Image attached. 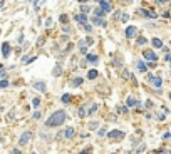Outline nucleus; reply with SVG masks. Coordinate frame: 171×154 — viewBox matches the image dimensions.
Segmentation results:
<instances>
[{"mask_svg":"<svg viewBox=\"0 0 171 154\" xmlns=\"http://www.w3.org/2000/svg\"><path fill=\"white\" fill-rule=\"evenodd\" d=\"M60 101H62L64 104H67V102H71V94H64V96L60 97Z\"/></svg>","mask_w":171,"mask_h":154,"instance_id":"19","label":"nucleus"},{"mask_svg":"<svg viewBox=\"0 0 171 154\" xmlns=\"http://www.w3.org/2000/svg\"><path fill=\"white\" fill-rule=\"evenodd\" d=\"M86 2H87V0H79V3H86Z\"/></svg>","mask_w":171,"mask_h":154,"instance_id":"34","label":"nucleus"},{"mask_svg":"<svg viewBox=\"0 0 171 154\" xmlns=\"http://www.w3.org/2000/svg\"><path fill=\"white\" fill-rule=\"evenodd\" d=\"M0 69H2V66H0Z\"/></svg>","mask_w":171,"mask_h":154,"instance_id":"38","label":"nucleus"},{"mask_svg":"<svg viewBox=\"0 0 171 154\" xmlns=\"http://www.w3.org/2000/svg\"><path fill=\"white\" fill-rule=\"evenodd\" d=\"M142 57L146 59V60H149V62H156L158 55H156L153 50H144V52H142Z\"/></svg>","mask_w":171,"mask_h":154,"instance_id":"4","label":"nucleus"},{"mask_svg":"<svg viewBox=\"0 0 171 154\" xmlns=\"http://www.w3.org/2000/svg\"><path fill=\"white\" fill-rule=\"evenodd\" d=\"M84 29H86V32H92V27H91V25H86Z\"/></svg>","mask_w":171,"mask_h":154,"instance_id":"31","label":"nucleus"},{"mask_svg":"<svg viewBox=\"0 0 171 154\" xmlns=\"http://www.w3.org/2000/svg\"><path fill=\"white\" fill-rule=\"evenodd\" d=\"M66 119H67L66 111H56V112L47 119L45 126H47V127H57V126H60L62 122H66Z\"/></svg>","mask_w":171,"mask_h":154,"instance_id":"1","label":"nucleus"},{"mask_svg":"<svg viewBox=\"0 0 171 154\" xmlns=\"http://www.w3.org/2000/svg\"><path fill=\"white\" fill-rule=\"evenodd\" d=\"M74 19H76L77 24H84V25H87V17H86L84 14H77Z\"/></svg>","mask_w":171,"mask_h":154,"instance_id":"11","label":"nucleus"},{"mask_svg":"<svg viewBox=\"0 0 171 154\" xmlns=\"http://www.w3.org/2000/svg\"><path fill=\"white\" fill-rule=\"evenodd\" d=\"M87 77H89V79H96V77H97V70H96V69H91L89 74H87Z\"/></svg>","mask_w":171,"mask_h":154,"instance_id":"16","label":"nucleus"},{"mask_svg":"<svg viewBox=\"0 0 171 154\" xmlns=\"http://www.w3.org/2000/svg\"><path fill=\"white\" fill-rule=\"evenodd\" d=\"M124 3H129V2H131V0H123Z\"/></svg>","mask_w":171,"mask_h":154,"instance_id":"36","label":"nucleus"},{"mask_svg":"<svg viewBox=\"0 0 171 154\" xmlns=\"http://www.w3.org/2000/svg\"><path fill=\"white\" fill-rule=\"evenodd\" d=\"M139 14H141L142 17H148V19H156V12H153V10H146V9H139L138 10Z\"/></svg>","mask_w":171,"mask_h":154,"instance_id":"7","label":"nucleus"},{"mask_svg":"<svg viewBox=\"0 0 171 154\" xmlns=\"http://www.w3.org/2000/svg\"><path fill=\"white\" fill-rule=\"evenodd\" d=\"M153 45L158 49V47H163V42L159 40V38H153Z\"/></svg>","mask_w":171,"mask_h":154,"instance_id":"17","label":"nucleus"},{"mask_svg":"<svg viewBox=\"0 0 171 154\" xmlns=\"http://www.w3.org/2000/svg\"><path fill=\"white\" fill-rule=\"evenodd\" d=\"M101 9L104 12H109V10H113V5H111L109 0H101Z\"/></svg>","mask_w":171,"mask_h":154,"instance_id":"10","label":"nucleus"},{"mask_svg":"<svg viewBox=\"0 0 171 154\" xmlns=\"http://www.w3.org/2000/svg\"><path fill=\"white\" fill-rule=\"evenodd\" d=\"M128 19H129V15H128V14H124L123 17H121V20H123V22H128Z\"/></svg>","mask_w":171,"mask_h":154,"instance_id":"29","label":"nucleus"},{"mask_svg":"<svg viewBox=\"0 0 171 154\" xmlns=\"http://www.w3.org/2000/svg\"><path fill=\"white\" fill-rule=\"evenodd\" d=\"M77 114H79V117H84V116H86V111H84V107H81V109L77 111Z\"/></svg>","mask_w":171,"mask_h":154,"instance_id":"23","label":"nucleus"},{"mask_svg":"<svg viewBox=\"0 0 171 154\" xmlns=\"http://www.w3.org/2000/svg\"><path fill=\"white\" fill-rule=\"evenodd\" d=\"M166 59H168V60H170V62H171V55H166Z\"/></svg>","mask_w":171,"mask_h":154,"instance_id":"35","label":"nucleus"},{"mask_svg":"<svg viewBox=\"0 0 171 154\" xmlns=\"http://www.w3.org/2000/svg\"><path fill=\"white\" fill-rule=\"evenodd\" d=\"M81 84H82V77H76V79L71 82V86L72 87H77V86H81Z\"/></svg>","mask_w":171,"mask_h":154,"instance_id":"13","label":"nucleus"},{"mask_svg":"<svg viewBox=\"0 0 171 154\" xmlns=\"http://www.w3.org/2000/svg\"><path fill=\"white\" fill-rule=\"evenodd\" d=\"M91 44H92V40H91V38H84V40H81V42H79V52L87 55V45H91Z\"/></svg>","mask_w":171,"mask_h":154,"instance_id":"2","label":"nucleus"},{"mask_svg":"<svg viewBox=\"0 0 171 154\" xmlns=\"http://www.w3.org/2000/svg\"><path fill=\"white\" fill-rule=\"evenodd\" d=\"M123 137H124L123 131H111V132H109V139H113V141H116V139H123Z\"/></svg>","mask_w":171,"mask_h":154,"instance_id":"9","label":"nucleus"},{"mask_svg":"<svg viewBox=\"0 0 171 154\" xmlns=\"http://www.w3.org/2000/svg\"><path fill=\"white\" fill-rule=\"evenodd\" d=\"M106 134V129H99V136H104Z\"/></svg>","mask_w":171,"mask_h":154,"instance_id":"32","label":"nucleus"},{"mask_svg":"<svg viewBox=\"0 0 171 154\" xmlns=\"http://www.w3.org/2000/svg\"><path fill=\"white\" fill-rule=\"evenodd\" d=\"M34 87H35V89H39V91H42V92L45 91V84H42V82H35V84H34Z\"/></svg>","mask_w":171,"mask_h":154,"instance_id":"15","label":"nucleus"},{"mask_svg":"<svg viewBox=\"0 0 171 154\" xmlns=\"http://www.w3.org/2000/svg\"><path fill=\"white\" fill-rule=\"evenodd\" d=\"M30 137H32V132H30V131L24 132V134L20 136V139H19V144H20V146H25L29 141H30Z\"/></svg>","mask_w":171,"mask_h":154,"instance_id":"6","label":"nucleus"},{"mask_svg":"<svg viewBox=\"0 0 171 154\" xmlns=\"http://www.w3.org/2000/svg\"><path fill=\"white\" fill-rule=\"evenodd\" d=\"M67 15H60V22H62V24H67Z\"/></svg>","mask_w":171,"mask_h":154,"instance_id":"28","label":"nucleus"},{"mask_svg":"<svg viewBox=\"0 0 171 154\" xmlns=\"http://www.w3.org/2000/svg\"><path fill=\"white\" fill-rule=\"evenodd\" d=\"M3 87H9V80L7 79H0V89H3Z\"/></svg>","mask_w":171,"mask_h":154,"instance_id":"21","label":"nucleus"},{"mask_svg":"<svg viewBox=\"0 0 171 154\" xmlns=\"http://www.w3.org/2000/svg\"><path fill=\"white\" fill-rule=\"evenodd\" d=\"M2 54H3V57H9V54H10V45H9V42H5V44L2 45Z\"/></svg>","mask_w":171,"mask_h":154,"instance_id":"12","label":"nucleus"},{"mask_svg":"<svg viewBox=\"0 0 171 154\" xmlns=\"http://www.w3.org/2000/svg\"><path fill=\"white\" fill-rule=\"evenodd\" d=\"M60 72H62V70H60V67L57 66V67H56V70H54V76H60Z\"/></svg>","mask_w":171,"mask_h":154,"instance_id":"27","label":"nucleus"},{"mask_svg":"<svg viewBox=\"0 0 171 154\" xmlns=\"http://www.w3.org/2000/svg\"><path fill=\"white\" fill-rule=\"evenodd\" d=\"M148 80H149L154 87H161L163 86V79H161V77H154V76L149 74V76H148Z\"/></svg>","mask_w":171,"mask_h":154,"instance_id":"5","label":"nucleus"},{"mask_svg":"<svg viewBox=\"0 0 171 154\" xmlns=\"http://www.w3.org/2000/svg\"><path fill=\"white\" fill-rule=\"evenodd\" d=\"M89 127H91V129H97V122H91Z\"/></svg>","mask_w":171,"mask_h":154,"instance_id":"30","label":"nucleus"},{"mask_svg":"<svg viewBox=\"0 0 171 154\" xmlns=\"http://www.w3.org/2000/svg\"><path fill=\"white\" fill-rule=\"evenodd\" d=\"M138 44H139V45H144V44H146V38H144V37H139V38H138Z\"/></svg>","mask_w":171,"mask_h":154,"instance_id":"26","label":"nucleus"},{"mask_svg":"<svg viewBox=\"0 0 171 154\" xmlns=\"http://www.w3.org/2000/svg\"><path fill=\"white\" fill-rule=\"evenodd\" d=\"M74 134H76V131H74V127H66L62 132H60V137H66V139H71V137H74Z\"/></svg>","mask_w":171,"mask_h":154,"instance_id":"3","label":"nucleus"},{"mask_svg":"<svg viewBox=\"0 0 171 154\" xmlns=\"http://www.w3.org/2000/svg\"><path fill=\"white\" fill-rule=\"evenodd\" d=\"M136 34H138V29H136L134 25H129V27L126 29V37H128V38L136 37Z\"/></svg>","mask_w":171,"mask_h":154,"instance_id":"8","label":"nucleus"},{"mask_svg":"<svg viewBox=\"0 0 171 154\" xmlns=\"http://www.w3.org/2000/svg\"><path fill=\"white\" fill-rule=\"evenodd\" d=\"M79 154H92V147H86L84 151H81Z\"/></svg>","mask_w":171,"mask_h":154,"instance_id":"22","label":"nucleus"},{"mask_svg":"<svg viewBox=\"0 0 171 154\" xmlns=\"http://www.w3.org/2000/svg\"><path fill=\"white\" fill-rule=\"evenodd\" d=\"M96 111H97V104H92V107H91L87 112H89V114H92V112H96Z\"/></svg>","mask_w":171,"mask_h":154,"instance_id":"24","label":"nucleus"},{"mask_svg":"<svg viewBox=\"0 0 171 154\" xmlns=\"http://www.w3.org/2000/svg\"><path fill=\"white\" fill-rule=\"evenodd\" d=\"M94 2H101V0H94Z\"/></svg>","mask_w":171,"mask_h":154,"instance_id":"37","label":"nucleus"},{"mask_svg":"<svg viewBox=\"0 0 171 154\" xmlns=\"http://www.w3.org/2000/svg\"><path fill=\"white\" fill-rule=\"evenodd\" d=\"M156 2H158V3H166L168 0H156Z\"/></svg>","mask_w":171,"mask_h":154,"instance_id":"33","label":"nucleus"},{"mask_svg":"<svg viewBox=\"0 0 171 154\" xmlns=\"http://www.w3.org/2000/svg\"><path fill=\"white\" fill-rule=\"evenodd\" d=\"M138 70H139V72H146V64L139 60V62H138Z\"/></svg>","mask_w":171,"mask_h":154,"instance_id":"14","label":"nucleus"},{"mask_svg":"<svg viewBox=\"0 0 171 154\" xmlns=\"http://www.w3.org/2000/svg\"><path fill=\"white\" fill-rule=\"evenodd\" d=\"M87 60L92 62V64H96V62H97V57H96L94 54H87Z\"/></svg>","mask_w":171,"mask_h":154,"instance_id":"18","label":"nucleus"},{"mask_svg":"<svg viewBox=\"0 0 171 154\" xmlns=\"http://www.w3.org/2000/svg\"><path fill=\"white\" fill-rule=\"evenodd\" d=\"M134 104H136V101H134L133 97H129V99H128V106L131 107V106H134Z\"/></svg>","mask_w":171,"mask_h":154,"instance_id":"25","label":"nucleus"},{"mask_svg":"<svg viewBox=\"0 0 171 154\" xmlns=\"http://www.w3.org/2000/svg\"><path fill=\"white\" fill-rule=\"evenodd\" d=\"M94 15H96V17H99V19H101V17L104 15V10H102V9H96V10H94Z\"/></svg>","mask_w":171,"mask_h":154,"instance_id":"20","label":"nucleus"}]
</instances>
